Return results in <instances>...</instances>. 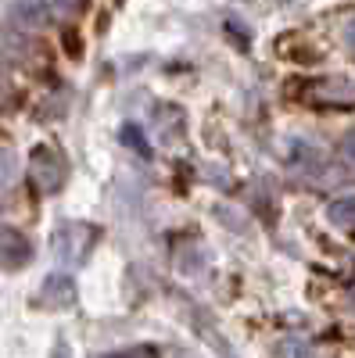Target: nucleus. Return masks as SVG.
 <instances>
[{"mask_svg":"<svg viewBox=\"0 0 355 358\" xmlns=\"http://www.w3.org/2000/svg\"><path fill=\"white\" fill-rule=\"evenodd\" d=\"M29 179L36 183V190L57 194V187H62V179H65L62 155H57L54 147H36V151L29 155Z\"/></svg>","mask_w":355,"mask_h":358,"instance_id":"nucleus-1","label":"nucleus"},{"mask_svg":"<svg viewBox=\"0 0 355 358\" xmlns=\"http://www.w3.org/2000/svg\"><path fill=\"white\" fill-rule=\"evenodd\" d=\"M97 241V229L94 226H83V222H69L65 229L54 233V255L69 262V265H79L86 255H90V244Z\"/></svg>","mask_w":355,"mask_h":358,"instance_id":"nucleus-2","label":"nucleus"},{"mask_svg":"<svg viewBox=\"0 0 355 358\" xmlns=\"http://www.w3.org/2000/svg\"><path fill=\"white\" fill-rule=\"evenodd\" d=\"M29 258H33V248L18 229H4L0 233V268H22Z\"/></svg>","mask_w":355,"mask_h":358,"instance_id":"nucleus-3","label":"nucleus"},{"mask_svg":"<svg viewBox=\"0 0 355 358\" xmlns=\"http://www.w3.org/2000/svg\"><path fill=\"white\" fill-rule=\"evenodd\" d=\"M155 133H158V140L162 143H172V140H180V133H183V111L176 108V104H162V108H155Z\"/></svg>","mask_w":355,"mask_h":358,"instance_id":"nucleus-4","label":"nucleus"},{"mask_svg":"<svg viewBox=\"0 0 355 358\" xmlns=\"http://www.w3.org/2000/svg\"><path fill=\"white\" fill-rule=\"evenodd\" d=\"M40 301L50 305V308H69V305L76 301V283H72L69 276H62V273H54V276L43 283V290H40Z\"/></svg>","mask_w":355,"mask_h":358,"instance_id":"nucleus-5","label":"nucleus"},{"mask_svg":"<svg viewBox=\"0 0 355 358\" xmlns=\"http://www.w3.org/2000/svg\"><path fill=\"white\" fill-rule=\"evenodd\" d=\"M319 101L323 104H334V108H355V86H348L344 79H330V83H323L319 90Z\"/></svg>","mask_w":355,"mask_h":358,"instance_id":"nucleus-6","label":"nucleus"},{"mask_svg":"<svg viewBox=\"0 0 355 358\" xmlns=\"http://www.w3.org/2000/svg\"><path fill=\"white\" fill-rule=\"evenodd\" d=\"M327 219L337 226V229H355V197H341L327 208Z\"/></svg>","mask_w":355,"mask_h":358,"instance_id":"nucleus-7","label":"nucleus"},{"mask_svg":"<svg viewBox=\"0 0 355 358\" xmlns=\"http://www.w3.org/2000/svg\"><path fill=\"white\" fill-rule=\"evenodd\" d=\"M15 179V155L11 151H0V187H8Z\"/></svg>","mask_w":355,"mask_h":358,"instance_id":"nucleus-8","label":"nucleus"},{"mask_svg":"<svg viewBox=\"0 0 355 358\" xmlns=\"http://www.w3.org/2000/svg\"><path fill=\"white\" fill-rule=\"evenodd\" d=\"M137 133H140L137 126H126V129H123V140H126V143H133V147H137L140 155H151V147H147V143H144V140H140Z\"/></svg>","mask_w":355,"mask_h":358,"instance_id":"nucleus-9","label":"nucleus"},{"mask_svg":"<svg viewBox=\"0 0 355 358\" xmlns=\"http://www.w3.org/2000/svg\"><path fill=\"white\" fill-rule=\"evenodd\" d=\"M65 50H69V57H79V36L76 33H65Z\"/></svg>","mask_w":355,"mask_h":358,"instance_id":"nucleus-10","label":"nucleus"},{"mask_svg":"<svg viewBox=\"0 0 355 358\" xmlns=\"http://www.w3.org/2000/svg\"><path fill=\"white\" fill-rule=\"evenodd\" d=\"M344 158H348V162H355V133H348V136H344Z\"/></svg>","mask_w":355,"mask_h":358,"instance_id":"nucleus-11","label":"nucleus"},{"mask_svg":"<svg viewBox=\"0 0 355 358\" xmlns=\"http://www.w3.org/2000/svg\"><path fill=\"white\" fill-rule=\"evenodd\" d=\"M344 40H348V47H351V50H355V22H351V25H348V33H344Z\"/></svg>","mask_w":355,"mask_h":358,"instance_id":"nucleus-12","label":"nucleus"},{"mask_svg":"<svg viewBox=\"0 0 355 358\" xmlns=\"http://www.w3.org/2000/svg\"><path fill=\"white\" fill-rule=\"evenodd\" d=\"M351 308H355V287H351Z\"/></svg>","mask_w":355,"mask_h":358,"instance_id":"nucleus-13","label":"nucleus"}]
</instances>
